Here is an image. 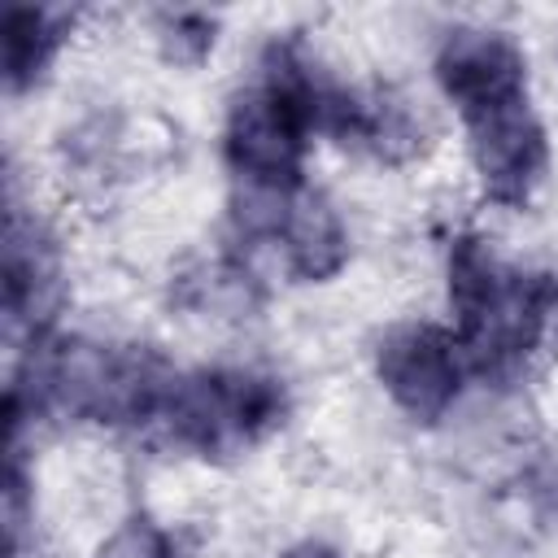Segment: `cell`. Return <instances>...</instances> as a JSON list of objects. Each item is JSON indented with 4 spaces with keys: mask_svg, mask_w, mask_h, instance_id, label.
I'll use <instances>...</instances> for the list:
<instances>
[{
    "mask_svg": "<svg viewBox=\"0 0 558 558\" xmlns=\"http://www.w3.org/2000/svg\"><path fill=\"white\" fill-rule=\"evenodd\" d=\"M436 78L466 126L484 196L523 209L549 174V144L527 96V61L519 44L501 31H449L436 52Z\"/></svg>",
    "mask_w": 558,
    "mask_h": 558,
    "instance_id": "cell-1",
    "label": "cell"
},
{
    "mask_svg": "<svg viewBox=\"0 0 558 558\" xmlns=\"http://www.w3.org/2000/svg\"><path fill=\"white\" fill-rule=\"evenodd\" d=\"M449 310L466 375L510 384L554 336L558 279L501 262L480 235H458L449 244Z\"/></svg>",
    "mask_w": 558,
    "mask_h": 558,
    "instance_id": "cell-2",
    "label": "cell"
},
{
    "mask_svg": "<svg viewBox=\"0 0 558 558\" xmlns=\"http://www.w3.org/2000/svg\"><path fill=\"white\" fill-rule=\"evenodd\" d=\"M336 83L314 74L310 57L292 44H270L262 74L235 92L222 126V157L248 192L305 187L310 140L327 131Z\"/></svg>",
    "mask_w": 558,
    "mask_h": 558,
    "instance_id": "cell-3",
    "label": "cell"
},
{
    "mask_svg": "<svg viewBox=\"0 0 558 558\" xmlns=\"http://www.w3.org/2000/svg\"><path fill=\"white\" fill-rule=\"evenodd\" d=\"M283 414L288 397L279 379L240 366H205L170 379L157 423L174 445L201 458H222L266 440L283 423Z\"/></svg>",
    "mask_w": 558,
    "mask_h": 558,
    "instance_id": "cell-4",
    "label": "cell"
},
{
    "mask_svg": "<svg viewBox=\"0 0 558 558\" xmlns=\"http://www.w3.org/2000/svg\"><path fill=\"white\" fill-rule=\"evenodd\" d=\"M244 244H270L292 279L323 283L349 257V231L331 201L314 187L296 192H248L235 209Z\"/></svg>",
    "mask_w": 558,
    "mask_h": 558,
    "instance_id": "cell-5",
    "label": "cell"
},
{
    "mask_svg": "<svg viewBox=\"0 0 558 558\" xmlns=\"http://www.w3.org/2000/svg\"><path fill=\"white\" fill-rule=\"evenodd\" d=\"M375 375L401 414H410L414 423H436L458 401L466 362L449 327L401 323L384 331L375 349Z\"/></svg>",
    "mask_w": 558,
    "mask_h": 558,
    "instance_id": "cell-6",
    "label": "cell"
},
{
    "mask_svg": "<svg viewBox=\"0 0 558 558\" xmlns=\"http://www.w3.org/2000/svg\"><path fill=\"white\" fill-rule=\"evenodd\" d=\"M52 288H57V262H52L48 244L39 240L35 227L26 235L22 218L9 214V244H4V314H9V323H22L35 310H44Z\"/></svg>",
    "mask_w": 558,
    "mask_h": 558,
    "instance_id": "cell-7",
    "label": "cell"
},
{
    "mask_svg": "<svg viewBox=\"0 0 558 558\" xmlns=\"http://www.w3.org/2000/svg\"><path fill=\"white\" fill-rule=\"evenodd\" d=\"M61 39H65V13L13 4L4 13V78H9V92L31 87L48 70V61L57 57Z\"/></svg>",
    "mask_w": 558,
    "mask_h": 558,
    "instance_id": "cell-8",
    "label": "cell"
},
{
    "mask_svg": "<svg viewBox=\"0 0 558 558\" xmlns=\"http://www.w3.org/2000/svg\"><path fill=\"white\" fill-rule=\"evenodd\" d=\"M96 558H187L179 536L153 519H126L100 549Z\"/></svg>",
    "mask_w": 558,
    "mask_h": 558,
    "instance_id": "cell-9",
    "label": "cell"
},
{
    "mask_svg": "<svg viewBox=\"0 0 558 558\" xmlns=\"http://www.w3.org/2000/svg\"><path fill=\"white\" fill-rule=\"evenodd\" d=\"M166 52L174 61H201L214 48V17L205 13H166Z\"/></svg>",
    "mask_w": 558,
    "mask_h": 558,
    "instance_id": "cell-10",
    "label": "cell"
},
{
    "mask_svg": "<svg viewBox=\"0 0 558 558\" xmlns=\"http://www.w3.org/2000/svg\"><path fill=\"white\" fill-rule=\"evenodd\" d=\"M279 558H340L331 545H323V541H301V545H292L288 554H279Z\"/></svg>",
    "mask_w": 558,
    "mask_h": 558,
    "instance_id": "cell-11",
    "label": "cell"
}]
</instances>
